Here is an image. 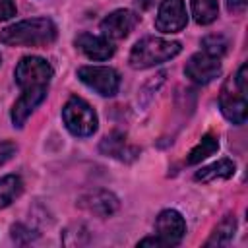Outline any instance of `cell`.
Listing matches in <instances>:
<instances>
[{"label": "cell", "mask_w": 248, "mask_h": 248, "mask_svg": "<svg viewBox=\"0 0 248 248\" xmlns=\"http://www.w3.org/2000/svg\"><path fill=\"white\" fill-rule=\"evenodd\" d=\"M180 50L182 45L178 41H169L163 37H143L132 46L128 62L136 70H145L174 58L176 54H180Z\"/></svg>", "instance_id": "obj_2"}, {"label": "cell", "mask_w": 248, "mask_h": 248, "mask_svg": "<svg viewBox=\"0 0 248 248\" xmlns=\"http://www.w3.org/2000/svg\"><path fill=\"white\" fill-rule=\"evenodd\" d=\"M140 23V16L132 10H114L101 21V33L110 41L126 39Z\"/></svg>", "instance_id": "obj_10"}, {"label": "cell", "mask_w": 248, "mask_h": 248, "mask_svg": "<svg viewBox=\"0 0 248 248\" xmlns=\"http://www.w3.org/2000/svg\"><path fill=\"white\" fill-rule=\"evenodd\" d=\"M190 4H192V16L200 25H209L219 16L217 0H190Z\"/></svg>", "instance_id": "obj_18"}, {"label": "cell", "mask_w": 248, "mask_h": 248, "mask_svg": "<svg viewBox=\"0 0 248 248\" xmlns=\"http://www.w3.org/2000/svg\"><path fill=\"white\" fill-rule=\"evenodd\" d=\"M155 232L163 246H176L186 234V221L176 209H163L155 219Z\"/></svg>", "instance_id": "obj_8"}, {"label": "cell", "mask_w": 248, "mask_h": 248, "mask_svg": "<svg viewBox=\"0 0 248 248\" xmlns=\"http://www.w3.org/2000/svg\"><path fill=\"white\" fill-rule=\"evenodd\" d=\"M0 62H2V58H0Z\"/></svg>", "instance_id": "obj_27"}, {"label": "cell", "mask_w": 248, "mask_h": 248, "mask_svg": "<svg viewBox=\"0 0 248 248\" xmlns=\"http://www.w3.org/2000/svg\"><path fill=\"white\" fill-rule=\"evenodd\" d=\"M227 46H229V43L223 35L213 33V35H207V37L202 39V50L211 54V56H217V58H221L227 52Z\"/></svg>", "instance_id": "obj_20"}, {"label": "cell", "mask_w": 248, "mask_h": 248, "mask_svg": "<svg viewBox=\"0 0 248 248\" xmlns=\"http://www.w3.org/2000/svg\"><path fill=\"white\" fill-rule=\"evenodd\" d=\"M138 246H163V242L153 234V236H147V238H141L138 242Z\"/></svg>", "instance_id": "obj_25"}, {"label": "cell", "mask_w": 248, "mask_h": 248, "mask_svg": "<svg viewBox=\"0 0 248 248\" xmlns=\"http://www.w3.org/2000/svg\"><path fill=\"white\" fill-rule=\"evenodd\" d=\"M234 161L231 159H219L207 167H202L200 170H196L194 178L198 182H213V180H225V178H231L234 174Z\"/></svg>", "instance_id": "obj_15"}, {"label": "cell", "mask_w": 248, "mask_h": 248, "mask_svg": "<svg viewBox=\"0 0 248 248\" xmlns=\"http://www.w3.org/2000/svg\"><path fill=\"white\" fill-rule=\"evenodd\" d=\"M52 74H54V70L45 58L23 56L16 66L14 78L21 89H27V87H37V85H48Z\"/></svg>", "instance_id": "obj_5"}, {"label": "cell", "mask_w": 248, "mask_h": 248, "mask_svg": "<svg viewBox=\"0 0 248 248\" xmlns=\"http://www.w3.org/2000/svg\"><path fill=\"white\" fill-rule=\"evenodd\" d=\"M17 151V145L14 141H0V165H4L6 161H10Z\"/></svg>", "instance_id": "obj_22"}, {"label": "cell", "mask_w": 248, "mask_h": 248, "mask_svg": "<svg viewBox=\"0 0 248 248\" xmlns=\"http://www.w3.org/2000/svg\"><path fill=\"white\" fill-rule=\"evenodd\" d=\"M234 231H236L234 215H225V219L213 229L205 246H227V244H231L232 238H234Z\"/></svg>", "instance_id": "obj_16"}, {"label": "cell", "mask_w": 248, "mask_h": 248, "mask_svg": "<svg viewBox=\"0 0 248 248\" xmlns=\"http://www.w3.org/2000/svg\"><path fill=\"white\" fill-rule=\"evenodd\" d=\"M56 39V25L48 17H31L0 31V43L8 46H46Z\"/></svg>", "instance_id": "obj_1"}, {"label": "cell", "mask_w": 248, "mask_h": 248, "mask_svg": "<svg viewBox=\"0 0 248 248\" xmlns=\"http://www.w3.org/2000/svg\"><path fill=\"white\" fill-rule=\"evenodd\" d=\"M21 91L23 93L19 95V99L12 107V122H14L16 128H21L27 122V118L31 116V112L45 101L46 91H48V85L27 87V89H21Z\"/></svg>", "instance_id": "obj_11"}, {"label": "cell", "mask_w": 248, "mask_h": 248, "mask_svg": "<svg viewBox=\"0 0 248 248\" xmlns=\"http://www.w3.org/2000/svg\"><path fill=\"white\" fill-rule=\"evenodd\" d=\"M227 10H229L232 16L244 14V12H246V0H227Z\"/></svg>", "instance_id": "obj_24"}, {"label": "cell", "mask_w": 248, "mask_h": 248, "mask_svg": "<svg viewBox=\"0 0 248 248\" xmlns=\"http://www.w3.org/2000/svg\"><path fill=\"white\" fill-rule=\"evenodd\" d=\"M136 4H138L141 10H147V8H151V6L155 4V0H136Z\"/></svg>", "instance_id": "obj_26"}, {"label": "cell", "mask_w": 248, "mask_h": 248, "mask_svg": "<svg viewBox=\"0 0 248 248\" xmlns=\"http://www.w3.org/2000/svg\"><path fill=\"white\" fill-rule=\"evenodd\" d=\"M76 46L91 60H108L114 54V45L105 35H93V33H79L76 37Z\"/></svg>", "instance_id": "obj_13"}, {"label": "cell", "mask_w": 248, "mask_h": 248, "mask_svg": "<svg viewBox=\"0 0 248 248\" xmlns=\"http://www.w3.org/2000/svg\"><path fill=\"white\" fill-rule=\"evenodd\" d=\"M184 74L194 83L205 85L221 74V62L217 56H211V54L202 50V52H196L188 58V62L184 66Z\"/></svg>", "instance_id": "obj_9"}, {"label": "cell", "mask_w": 248, "mask_h": 248, "mask_svg": "<svg viewBox=\"0 0 248 248\" xmlns=\"http://www.w3.org/2000/svg\"><path fill=\"white\" fill-rule=\"evenodd\" d=\"M62 120L70 134L78 138H89L97 132L99 118L93 107L81 97H70L62 107Z\"/></svg>", "instance_id": "obj_3"}, {"label": "cell", "mask_w": 248, "mask_h": 248, "mask_svg": "<svg viewBox=\"0 0 248 248\" xmlns=\"http://www.w3.org/2000/svg\"><path fill=\"white\" fill-rule=\"evenodd\" d=\"M188 14L184 0H161L157 17H155V29L161 33H178L186 27Z\"/></svg>", "instance_id": "obj_7"}, {"label": "cell", "mask_w": 248, "mask_h": 248, "mask_svg": "<svg viewBox=\"0 0 248 248\" xmlns=\"http://www.w3.org/2000/svg\"><path fill=\"white\" fill-rule=\"evenodd\" d=\"M219 107H221V112L223 116L240 126L246 122V116H248V103H246V91H242L234 79H229L223 89H221V95H219Z\"/></svg>", "instance_id": "obj_6"}, {"label": "cell", "mask_w": 248, "mask_h": 248, "mask_svg": "<svg viewBox=\"0 0 248 248\" xmlns=\"http://www.w3.org/2000/svg\"><path fill=\"white\" fill-rule=\"evenodd\" d=\"M16 4L14 0H0V21H6V19H12L16 16Z\"/></svg>", "instance_id": "obj_23"}, {"label": "cell", "mask_w": 248, "mask_h": 248, "mask_svg": "<svg viewBox=\"0 0 248 248\" xmlns=\"http://www.w3.org/2000/svg\"><path fill=\"white\" fill-rule=\"evenodd\" d=\"M78 205L91 213V215H97V217H110L116 209H118V198L108 192V190H93V192H87L83 194L79 200H78Z\"/></svg>", "instance_id": "obj_12"}, {"label": "cell", "mask_w": 248, "mask_h": 248, "mask_svg": "<svg viewBox=\"0 0 248 248\" xmlns=\"http://www.w3.org/2000/svg\"><path fill=\"white\" fill-rule=\"evenodd\" d=\"M23 192V180L17 174H6L0 178V209L8 207Z\"/></svg>", "instance_id": "obj_17"}, {"label": "cell", "mask_w": 248, "mask_h": 248, "mask_svg": "<svg viewBox=\"0 0 248 248\" xmlns=\"http://www.w3.org/2000/svg\"><path fill=\"white\" fill-rule=\"evenodd\" d=\"M10 236L16 244H31L39 236V232L31 227L23 225V223H16V225L10 227Z\"/></svg>", "instance_id": "obj_21"}, {"label": "cell", "mask_w": 248, "mask_h": 248, "mask_svg": "<svg viewBox=\"0 0 248 248\" xmlns=\"http://www.w3.org/2000/svg\"><path fill=\"white\" fill-rule=\"evenodd\" d=\"M99 151L107 157H114L118 161H134L140 153L138 147L128 145L126 136L122 132H112L108 136H105L99 143Z\"/></svg>", "instance_id": "obj_14"}, {"label": "cell", "mask_w": 248, "mask_h": 248, "mask_svg": "<svg viewBox=\"0 0 248 248\" xmlns=\"http://www.w3.org/2000/svg\"><path fill=\"white\" fill-rule=\"evenodd\" d=\"M78 78L81 83L103 97L116 95L120 87V76L110 66H81L78 68Z\"/></svg>", "instance_id": "obj_4"}, {"label": "cell", "mask_w": 248, "mask_h": 248, "mask_svg": "<svg viewBox=\"0 0 248 248\" xmlns=\"http://www.w3.org/2000/svg\"><path fill=\"white\" fill-rule=\"evenodd\" d=\"M217 149H219V140H217L213 134H205V136L192 147V151H190L188 157H186V163H188V165H196V163L203 161L205 157L213 155Z\"/></svg>", "instance_id": "obj_19"}]
</instances>
